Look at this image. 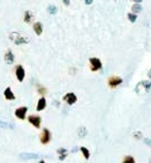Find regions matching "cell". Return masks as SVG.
Returning a JSON list of instances; mask_svg holds the SVG:
<instances>
[{"label": "cell", "instance_id": "obj_29", "mask_svg": "<svg viewBox=\"0 0 151 163\" xmlns=\"http://www.w3.org/2000/svg\"><path fill=\"white\" fill-rule=\"evenodd\" d=\"M149 162H150V163H151V158H150V161H149Z\"/></svg>", "mask_w": 151, "mask_h": 163}, {"label": "cell", "instance_id": "obj_12", "mask_svg": "<svg viewBox=\"0 0 151 163\" xmlns=\"http://www.w3.org/2000/svg\"><path fill=\"white\" fill-rule=\"evenodd\" d=\"M32 27H33V31H35V33L37 36H41L42 35V32H43V25H42L41 22H35Z\"/></svg>", "mask_w": 151, "mask_h": 163}, {"label": "cell", "instance_id": "obj_16", "mask_svg": "<svg viewBox=\"0 0 151 163\" xmlns=\"http://www.w3.org/2000/svg\"><path fill=\"white\" fill-rule=\"evenodd\" d=\"M80 151H81V153H82V156H83V158L85 159H89L90 158V151L86 149V147H80Z\"/></svg>", "mask_w": 151, "mask_h": 163}, {"label": "cell", "instance_id": "obj_1", "mask_svg": "<svg viewBox=\"0 0 151 163\" xmlns=\"http://www.w3.org/2000/svg\"><path fill=\"white\" fill-rule=\"evenodd\" d=\"M10 39L12 40V42L16 44V45H22V44H27L30 42V38L26 37L25 35L22 33H19V32H12V33H10Z\"/></svg>", "mask_w": 151, "mask_h": 163}, {"label": "cell", "instance_id": "obj_8", "mask_svg": "<svg viewBox=\"0 0 151 163\" xmlns=\"http://www.w3.org/2000/svg\"><path fill=\"white\" fill-rule=\"evenodd\" d=\"M15 75H16V79H17L19 82H22L25 80V76H26V72H25V69L22 65H16L15 68Z\"/></svg>", "mask_w": 151, "mask_h": 163}, {"label": "cell", "instance_id": "obj_26", "mask_svg": "<svg viewBox=\"0 0 151 163\" xmlns=\"http://www.w3.org/2000/svg\"><path fill=\"white\" fill-rule=\"evenodd\" d=\"M133 1H134V3H139V4H140V3L142 1V0H133Z\"/></svg>", "mask_w": 151, "mask_h": 163}, {"label": "cell", "instance_id": "obj_25", "mask_svg": "<svg viewBox=\"0 0 151 163\" xmlns=\"http://www.w3.org/2000/svg\"><path fill=\"white\" fill-rule=\"evenodd\" d=\"M92 3H94V0H85V4L86 5H91Z\"/></svg>", "mask_w": 151, "mask_h": 163}, {"label": "cell", "instance_id": "obj_2", "mask_svg": "<svg viewBox=\"0 0 151 163\" xmlns=\"http://www.w3.org/2000/svg\"><path fill=\"white\" fill-rule=\"evenodd\" d=\"M89 63H90V70L92 72H97L102 69V61H101L98 58H95V56H92V58L89 59Z\"/></svg>", "mask_w": 151, "mask_h": 163}, {"label": "cell", "instance_id": "obj_9", "mask_svg": "<svg viewBox=\"0 0 151 163\" xmlns=\"http://www.w3.org/2000/svg\"><path fill=\"white\" fill-rule=\"evenodd\" d=\"M4 60H5L6 64H9V65L14 64V61H15V56H14V54H12V52H11L10 49H7V50H6V53H5V55H4Z\"/></svg>", "mask_w": 151, "mask_h": 163}, {"label": "cell", "instance_id": "obj_11", "mask_svg": "<svg viewBox=\"0 0 151 163\" xmlns=\"http://www.w3.org/2000/svg\"><path fill=\"white\" fill-rule=\"evenodd\" d=\"M46 107H47V101H46L44 97H41V98L38 100V102H37V105H36V109H37V112H42V110H44V109H46Z\"/></svg>", "mask_w": 151, "mask_h": 163}, {"label": "cell", "instance_id": "obj_20", "mask_svg": "<svg viewBox=\"0 0 151 163\" xmlns=\"http://www.w3.org/2000/svg\"><path fill=\"white\" fill-rule=\"evenodd\" d=\"M78 131H79V136H80V137H83V136L87 134V129H86L85 126H80Z\"/></svg>", "mask_w": 151, "mask_h": 163}, {"label": "cell", "instance_id": "obj_4", "mask_svg": "<svg viewBox=\"0 0 151 163\" xmlns=\"http://www.w3.org/2000/svg\"><path fill=\"white\" fill-rule=\"evenodd\" d=\"M52 140V134H50V130L44 128L43 130L41 131V135H39V141L42 145H48Z\"/></svg>", "mask_w": 151, "mask_h": 163}, {"label": "cell", "instance_id": "obj_13", "mask_svg": "<svg viewBox=\"0 0 151 163\" xmlns=\"http://www.w3.org/2000/svg\"><path fill=\"white\" fill-rule=\"evenodd\" d=\"M57 153L59 154V159L60 161H64L66 157H68V150H66V149H58Z\"/></svg>", "mask_w": 151, "mask_h": 163}, {"label": "cell", "instance_id": "obj_27", "mask_svg": "<svg viewBox=\"0 0 151 163\" xmlns=\"http://www.w3.org/2000/svg\"><path fill=\"white\" fill-rule=\"evenodd\" d=\"M147 76H149V77H150V79H151V69H150V70H149V74H147Z\"/></svg>", "mask_w": 151, "mask_h": 163}, {"label": "cell", "instance_id": "obj_3", "mask_svg": "<svg viewBox=\"0 0 151 163\" xmlns=\"http://www.w3.org/2000/svg\"><path fill=\"white\" fill-rule=\"evenodd\" d=\"M122 84H123V79L121 76H117V75H112L107 80V85L110 88H117Z\"/></svg>", "mask_w": 151, "mask_h": 163}, {"label": "cell", "instance_id": "obj_7", "mask_svg": "<svg viewBox=\"0 0 151 163\" xmlns=\"http://www.w3.org/2000/svg\"><path fill=\"white\" fill-rule=\"evenodd\" d=\"M27 110L28 108L27 107H19L15 109V117L20 119V120H25L27 118Z\"/></svg>", "mask_w": 151, "mask_h": 163}, {"label": "cell", "instance_id": "obj_24", "mask_svg": "<svg viewBox=\"0 0 151 163\" xmlns=\"http://www.w3.org/2000/svg\"><path fill=\"white\" fill-rule=\"evenodd\" d=\"M63 3H64L65 6H69L70 5V0H63Z\"/></svg>", "mask_w": 151, "mask_h": 163}, {"label": "cell", "instance_id": "obj_18", "mask_svg": "<svg viewBox=\"0 0 151 163\" xmlns=\"http://www.w3.org/2000/svg\"><path fill=\"white\" fill-rule=\"evenodd\" d=\"M122 163H136V162H135V158H134L133 156H125L123 158Z\"/></svg>", "mask_w": 151, "mask_h": 163}, {"label": "cell", "instance_id": "obj_10", "mask_svg": "<svg viewBox=\"0 0 151 163\" xmlns=\"http://www.w3.org/2000/svg\"><path fill=\"white\" fill-rule=\"evenodd\" d=\"M4 97H5L6 101H15V98H16V96L14 94L12 89H11L10 87H6V88H5V91H4Z\"/></svg>", "mask_w": 151, "mask_h": 163}, {"label": "cell", "instance_id": "obj_23", "mask_svg": "<svg viewBox=\"0 0 151 163\" xmlns=\"http://www.w3.org/2000/svg\"><path fill=\"white\" fill-rule=\"evenodd\" d=\"M145 144L151 147V140H150V138H145Z\"/></svg>", "mask_w": 151, "mask_h": 163}, {"label": "cell", "instance_id": "obj_17", "mask_svg": "<svg viewBox=\"0 0 151 163\" xmlns=\"http://www.w3.org/2000/svg\"><path fill=\"white\" fill-rule=\"evenodd\" d=\"M37 92H38V94H41L42 97H44V94L47 93V88L43 87L42 85H38V86H37Z\"/></svg>", "mask_w": 151, "mask_h": 163}, {"label": "cell", "instance_id": "obj_21", "mask_svg": "<svg viewBox=\"0 0 151 163\" xmlns=\"http://www.w3.org/2000/svg\"><path fill=\"white\" fill-rule=\"evenodd\" d=\"M48 12H49L50 15H55V14L58 12L57 6H54V5H49V6H48Z\"/></svg>", "mask_w": 151, "mask_h": 163}, {"label": "cell", "instance_id": "obj_15", "mask_svg": "<svg viewBox=\"0 0 151 163\" xmlns=\"http://www.w3.org/2000/svg\"><path fill=\"white\" fill-rule=\"evenodd\" d=\"M141 10H142V7H141V5L139 4V3H134L133 4V6H131V12H134V14H139V12H141Z\"/></svg>", "mask_w": 151, "mask_h": 163}, {"label": "cell", "instance_id": "obj_6", "mask_svg": "<svg viewBox=\"0 0 151 163\" xmlns=\"http://www.w3.org/2000/svg\"><path fill=\"white\" fill-rule=\"evenodd\" d=\"M63 101L66 103V104H69V105H73L78 102V96L75 94L74 92H68L66 94H64L63 97Z\"/></svg>", "mask_w": 151, "mask_h": 163}, {"label": "cell", "instance_id": "obj_19", "mask_svg": "<svg viewBox=\"0 0 151 163\" xmlns=\"http://www.w3.org/2000/svg\"><path fill=\"white\" fill-rule=\"evenodd\" d=\"M136 19H138V15H136V14H134V12H129V14H128V20H129L131 23L135 22Z\"/></svg>", "mask_w": 151, "mask_h": 163}, {"label": "cell", "instance_id": "obj_14", "mask_svg": "<svg viewBox=\"0 0 151 163\" xmlns=\"http://www.w3.org/2000/svg\"><path fill=\"white\" fill-rule=\"evenodd\" d=\"M33 17H35V16H33V14L31 12V11H25V15H23V21L26 22V23H31L32 22V20H33Z\"/></svg>", "mask_w": 151, "mask_h": 163}, {"label": "cell", "instance_id": "obj_28", "mask_svg": "<svg viewBox=\"0 0 151 163\" xmlns=\"http://www.w3.org/2000/svg\"><path fill=\"white\" fill-rule=\"evenodd\" d=\"M38 163H46V162H44V161H43V159H41V161H39V162H38Z\"/></svg>", "mask_w": 151, "mask_h": 163}, {"label": "cell", "instance_id": "obj_22", "mask_svg": "<svg viewBox=\"0 0 151 163\" xmlns=\"http://www.w3.org/2000/svg\"><path fill=\"white\" fill-rule=\"evenodd\" d=\"M134 137H135L136 140H140V138L142 137V135H141L140 131H135V133H134Z\"/></svg>", "mask_w": 151, "mask_h": 163}, {"label": "cell", "instance_id": "obj_5", "mask_svg": "<svg viewBox=\"0 0 151 163\" xmlns=\"http://www.w3.org/2000/svg\"><path fill=\"white\" fill-rule=\"evenodd\" d=\"M27 120H28V123L32 124L36 129H39V128H41L42 118H41L39 115H37V114H32V115H28V117H27Z\"/></svg>", "mask_w": 151, "mask_h": 163}]
</instances>
